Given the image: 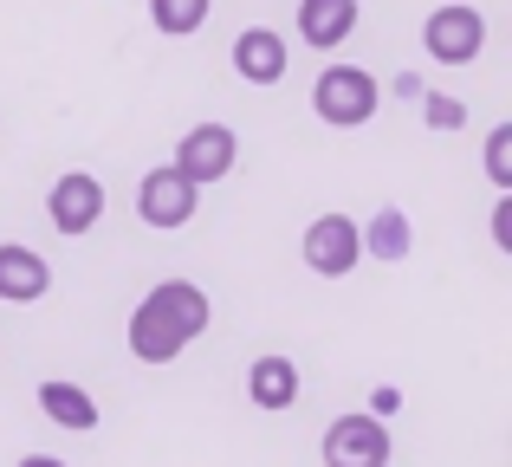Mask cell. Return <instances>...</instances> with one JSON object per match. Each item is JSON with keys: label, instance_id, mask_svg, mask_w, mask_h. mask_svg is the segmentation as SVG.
Returning a JSON list of instances; mask_svg holds the SVG:
<instances>
[{"label": "cell", "instance_id": "1", "mask_svg": "<svg viewBox=\"0 0 512 467\" xmlns=\"http://www.w3.org/2000/svg\"><path fill=\"white\" fill-rule=\"evenodd\" d=\"M208 318H214V305L195 279H163V286H150L137 299V312L124 325V344L137 364H175L208 331Z\"/></svg>", "mask_w": 512, "mask_h": 467}, {"label": "cell", "instance_id": "2", "mask_svg": "<svg viewBox=\"0 0 512 467\" xmlns=\"http://www.w3.org/2000/svg\"><path fill=\"white\" fill-rule=\"evenodd\" d=\"M312 111L325 117L331 130H357L383 111V85H376L363 65H325L312 85Z\"/></svg>", "mask_w": 512, "mask_h": 467}, {"label": "cell", "instance_id": "3", "mask_svg": "<svg viewBox=\"0 0 512 467\" xmlns=\"http://www.w3.org/2000/svg\"><path fill=\"white\" fill-rule=\"evenodd\" d=\"M240 163V137L227 124H195L182 143H175V176H188L195 189H208V182H227Z\"/></svg>", "mask_w": 512, "mask_h": 467}, {"label": "cell", "instance_id": "4", "mask_svg": "<svg viewBox=\"0 0 512 467\" xmlns=\"http://www.w3.org/2000/svg\"><path fill=\"white\" fill-rule=\"evenodd\" d=\"M422 46L435 65H474L487 46V13L480 7H435L422 26Z\"/></svg>", "mask_w": 512, "mask_h": 467}, {"label": "cell", "instance_id": "5", "mask_svg": "<svg viewBox=\"0 0 512 467\" xmlns=\"http://www.w3.org/2000/svg\"><path fill=\"white\" fill-rule=\"evenodd\" d=\"M195 208H201V189L188 176H175V169H150V176L137 182V215H143V228H188L195 221Z\"/></svg>", "mask_w": 512, "mask_h": 467}, {"label": "cell", "instance_id": "6", "mask_svg": "<svg viewBox=\"0 0 512 467\" xmlns=\"http://www.w3.org/2000/svg\"><path fill=\"white\" fill-rule=\"evenodd\" d=\"M357 260H363V234H357V221L350 215H318L312 228H305V266H312L318 279H344V273H357Z\"/></svg>", "mask_w": 512, "mask_h": 467}, {"label": "cell", "instance_id": "7", "mask_svg": "<svg viewBox=\"0 0 512 467\" xmlns=\"http://www.w3.org/2000/svg\"><path fill=\"white\" fill-rule=\"evenodd\" d=\"M98 215H104V182L85 176V169H65V176L52 182V195H46V221L65 240H78V234L98 228Z\"/></svg>", "mask_w": 512, "mask_h": 467}, {"label": "cell", "instance_id": "8", "mask_svg": "<svg viewBox=\"0 0 512 467\" xmlns=\"http://www.w3.org/2000/svg\"><path fill=\"white\" fill-rule=\"evenodd\" d=\"M325 467H389V429L376 416H338L325 429Z\"/></svg>", "mask_w": 512, "mask_h": 467}, {"label": "cell", "instance_id": "9", "mask_svg": "<svg viewBox=\"0 0 512 467\" xmlns=\"http://www.w3.org/2000/svg\"><path fill=\"white\" fill-rule=\"evenodd\" d=\"M286 65H292V52H286V39L273 33V26H247V33L234 39V72L247 78V85H279L286 78Z\"/></svg>", "mask_w": 512, "mask_h": 467}, {"label": "cell", "instance_id": "10", "mask_svg": "<svg viewBox=\"0 0 512 467\" xmlns=\"http://www.w3.org/2000/svg\"><path fill=\"white\" fill-rule=\"evenodd\" d=\"M52 292V266L39 260L33 247H20V240H7L0 247V299L7 305H33Z\"/></svg>", "mask_w": 512, "mask_h": 467}, {"label": "cell", "instance_id": "11", "mask_svg": "<svg viewBox=\"0 0 512 467\" xmlns=\"http://www.w3.org/2000/svg\"><path fill=\"white\" fill-rule=\"evenodd\" d=\"M247 396H253V409H266V416H279V409H292L299 403V364L292 357H253L247 364Z\"/></svg>", "mask_w": 512, "mask_h": 467}, {"label": "cell", "instance_id": "12", "mask_svg": "<svg viewBox=\"0 0 512 467\" xmlns=\"http://www.w3.org/2000/svg\"><path fill=\"white\" fill-rule=\"evenodd\" d=\"M299 33H305V46L338 52L357 33V0H299Z\"/></svg>", "mask_w": 512, "mask_h": 467}, {"label": "cell", "instance_id": "13", "mask_svg": "<svg viewBox=\"0 0 512 467\" xmlns=\"http://www.w3.org/2000/svg\"><path fill=\"white\" fill-rule=\"evenodd\" d=\"M39 409H46L59 429H72V435L98 429V403H91V390H78V383H65V377L39 383Z\"/></svg>", "mask_w": 512, "mask_h": 467}, {"label": "cell", "instance_id": "14", "mask_svg": "<svg viewBox=\"0 0 512 467\" xmlns=\"http://www.w3.org/2000/svg\"><path fill=\"white\" fill-rule=\"evenodd\" d=\"M208 7H214V0H150V20H156V33L188 39V33H201Z\"/></svg>", "mask_w": 512, "mask_h": 467}, {"label": "cell", "instance_id": "15", "mask_svg": "<svg viewBox=\"0 0 512 467\" xmlns=\"http://www.w3.org/2000/svg\"><path fill=\"white\" fill-rule=\"evenodd\" d=\"M357 234H363V253H376V260H402V253H409V221H402L396 208H383V215Z\"/></svg>", "mask_w": 512, "mask_h": 467}, {"label": "cell", "instance_id": "16", "mask_svg": "<svg viewBox=\"0 0 512 467\" xmlns=\"http://www.w3.org/2000/svg\"><path fill=\"white\" fill-rule=\"evenodd\" d=\"M487 176H493V189L512 195V124H493V137H487Z\"/></svg>", "mask_w": 512, "mask_h": 467}, {"label": "cell", "instance_id": "17", "mask_svg": "<svg viewBox=\"0 0 512 467\" xmlns=\"http://www.w3.org/2000/svg\"><path fill=\"white\" fill-rule=\"evenodd\" d=\"M428 124H435V130L467 124V104H454V98H428Z\"/></svg>", "mask_w": 512, "mask_h": 467}, {"label": "cell", "instance_id": "18", "mask_svg": "<svg viewBox=\"0 0 512 467\" xmlns=\"http://www.w3.org/2000/svg\"><path fill=\"white\" fill-rule=\"evenodd\" d=\"M493 240H500V247H512V195L500 202V215H493Z\"/></svg>", "mask_w": 512, "mask_h": 467}, {"label": "cell", "instance_id": "19", "mask_svg": "<svg viewBox=\"0 0 512 467\" xmlns=\"http://www.w3.org/2000/svg\"><path fill=\"white\" fill-rule=\"evenodd\" d=\"M20 467H72V461H59V455H26Z\"/></svg>", "mask_w": 512, "mask_h": 467}]
</instances>
